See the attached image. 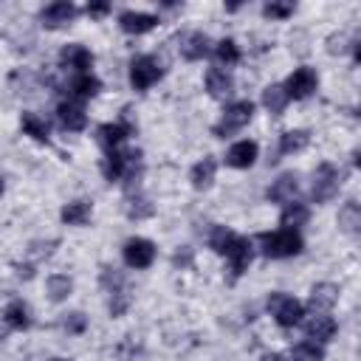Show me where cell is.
<instances>
[{"instance_id": "obj_1", "label": "cell", "mask_w": 361, "mask_h": 361, "mask_svg": "<svg viewBox=\"0 0 361 361\" xmlns=\"http://www.w3.org/2000/svg\"><path fill=\"white\" fill-rule=\"evenodd\" d=\"M209 246L217 251V254H226L232 262V274L240 277L243 271L249 268L251 262V243L246 237H237L232 235L226 226H217V229H212V237H209Z\"/></svg>"}, {"instance_id": "obj_2", "label": "cell", "mask_w": 361, "mask_h": 361, "mask_svg": "<svg viewBox=\"0 0 361 361\" xmlns=\"http://www.w3.org/2000/svg\"><path fill=\"white\" fill-rule=\"evenodd\" d=\"M262 254L265 257H274V260H283V257H294L302 251V237L294 232V229H280L274 235H262Z\"/></svg>"}, {"instance_id": "obj_3", "label": "cell", "mask_w": 361, "mask_h": 361, "mask_svg": "<svg viewBox=\"0 0 361 361\" xmlns=\"http://www.w3.org/2000/svg\"><path fill=\"white\" fill-rule=\"evenodd\" d=\"M254 116V105L251 102H232L229 108L223 110V119L215 124V135H220V139H226V135H232L237 130H243Z\"/></svg>"}, {"instance_id": "obj_4", "label": "cell", "mask_w": 361, "mask_h": 361, "mask_svg": "<svg viewBox=\"0 0 361 361\" xmlns=\"http://www.w3.org/2000/svg\"><path fill=\"white\" fill-rule=\"evenodd\" d=\"M268 310H271V316L277 319L280 328H294V325L302 322V316H305V308H302L296 299H291L288 294H271Z\"/></svg>"}, {"instance_id": "obj_5", "label": "cell", "mask_w": 361, "mask_h": 361, "mask_svg": "<svg viewBox=\"0 0 361 361\" xmlns=\"http://www.w3.org/2000/svg\"><path fill=\"white\" fill-rule=\"evenodd\" d=\"M339 187H342V172L333 164H319V169L313 172V201L328 203L330 198H336Z\"/></svg>"}, {"instance_id": "obj_6", "label": "cell", "mask_w": 361, "mask_h": 361, "mask_svg": "<svg viewBox=\"0 0 361 361\" xmlns=\"http://www.w3.org/2000/svg\"><path fill=\"white\" fill-rule=\"evenodd\" d=\"M161 74H164V68H161L158 60H153V57H135V60L130 62V82H133L135 90L153 87V85L161 79Z\"/></svg>"}, {"instance_id": "obj_7", "label": "cell", "mask_w": 361, "mask_h": 361, "mask_svg": "<svg viewBox=\"0 0 361 361\" xmlns=\"http://www.w3.org/2000/svg\"><path fill=\"white\" fill-rule=\"evenodd\" d=\"M135 164H139V153L135 150H130V153H121V150H110L108 153V158H105V164H102V172H105V178L108 180H119V178H135Z\"/></svg>"}, {"instance_id": "obj_8", "label": "cell", "mask_w": 361, "mask_h": 361, "mask_svg": "<svg viewBox=\"0 0 361 361\" xmlns=\"http://www.w3.org/2000/svg\"><path fill=\"white\" fill-rule=\"evenodd\" d=\"M316 85H319V79H316L313 68H296L285 82V94L288 99H308L316 90Z\"/></svg>"}, {"instance_id": "obj_9", "label": "cell", "mask_w": 361, "mask_h": 361, "mask_svg": "<svg viewBox=\"0 0 361 361\" xmlns=\"http://www.w3.org/2000/svg\"><path fill=\"white\" fill-rule=\"evenodd\" d=\"M153 260H156V246L150 240H144V237L127 240V246H124V262L130 268H150Z\"/></svg>"}, {"instance_id": "obj_10", "label": "cell", "mask_w": 361, "mask_h": 361, "mask_svg": "<svg viewBox=\"0 0 361 361\" xmlns=\"http://www.w3.org/2000/svg\"><path fill=\"white\" fill-rule=\"evenodd\" d=\"M296 190H299V178H296V172H285V175H280V178L274 180V184H271V190H268V201L291 203L294 195H296Z\"/></svg>"}, {"instance_id": "obj_11", "label": "cell", "mask_w": 361, "mask_h": 361, "mask_svg": "<svg viewBox=\"0 0 361 361\" xmlns=\"http://www.w3.org/2000/svg\"><path fill=\"white\" fill-rule=\"evenodd\" d=\"M60 62L65 68H76L79 74H87V68L94 65V54H90L85 45H65L60 54Z\"/></svg>"}, {"instance_id": "obj_12", "label": "cell", "mask_w": 361, "mask_h": 361, "mask_svg": "<svg viewBox=\"0 0 361 361\" xmlns=\"http://www.w3.org/2000/svg\"><path fill=\"white\" fill-rule=\"evenodd\" d=\"M74 17H76V6L65 3V0H60V3H51V6L42 9V26H49V28H60V26H65Z\"/></svg>"}, {"instance_id": "obj_13", "label": "cell", "mask_w": 361, "mask_h": 361, "mask_svg": "<svg viewBox=\"0 0 361 361\" xmlns=\"http://www.w3.org/2000/svg\"><path fill=\"white\" fill-rule=\"evenodd\" d=\"M257 161V144L254 142H237L229 153H226V164L237 167V169H249Z\"/></svg>"}, {"instance_id": "obj_14", "label": "cell", "mask_w": 361, "mask_h": 361, "mask_svg": "<svg viewBox=\"0 0 361 361\" xmlns=\"http://www.w3.org/2000/svg\"><path fill=\"white\" fill-rule=\"evenodd\" d=\"M156 23H158V17L144 15V12H124V15L119 17V26H121L127 34H144V31L156 28Z\"/></svg>"}, {"instance_id": "obj_15", "label": "cell", "mask_w": 361, "mask_h": 361, "mask_svg": "<svg viewBox=\"0 0 361 361\" xmlns=\"http://www.w3.org/2000/svg\"><path fill=\"white\" fill-rule=\"evenodd\" d=\"M209 37L206 34H201V31H192V34H187L184 40H180V54H184L187 60H203L206 54H209Z\"/></svg>"}, {"instance_id": "obj_16", "label": "cell", "mask_w": 361, "mask_h": 361, "mask_svg": "<svg viewBox=\"0 0 361 361\" xmlns=\"http://www.w3.org/2000/svg\"><path fill=\"white\" fill-rule=\"evenodd\" d=\"M133 133V124L130 121H116V124H102L99 127V142L108 147V150H116L127 135Z\"/></svg>"}, {"instance_id": "obj_17", "label": "cell", "mask_w": 361, "mask_h": 361, "mask_svg": "<svg viewBox=\"0 0 361 361\" xmlns=\"http://www.w3.org/2000/svg\"><path fill=\"white\" fill-rule=\"evenodd\" d=\"M232 87H235V82H232V76L226 74L223 68H209V74H206V90H209L215 99L229 96Z\"/></svg>"}, {"instance_id": "obj_18", "label": "cell", "mask_w": 361, "mask_h": 361, "mask_svg": "<svg viewBox=\"0 0 361 361\" xmlns=\"http://www.w3.org/2000/svg\"><path fill=\"white\" fill-rule=\"evenodd\" d=\"M57 119H60V124L65 127V130H85V124H87V116H85V110L79 108V105H74V102H62L60 108H57Z\"/></svg>"}, {"instance_id": "obj_19", "label": "cell", "mask_w": 361, "mask_h": 361, "mask_svg": "<svg viewBox=\"0 0 361 361\" xmlns=\"http://www.w3.org/2000/svg\"><path fill=\"white\" fill-rule=\"evenodd\" d=\"M305 330H308V336H310V339L330 342V339H333V333H336V322L330 319V316L319 313V316H310L308 325H305Z\"/></svg>"}, {"instance_id": "obj_20", "label": "cell", "mask_w": 361, "mask_h": 361, "mask_svg": "<svg viewBox=\"0 0 361 361\" xmlns=\"http://www.w3.org/2000/svg\"><path fill=\"white\" fill-rule=\"evenodd\" d=\"M99 87H102V82L87 71V74H79V76L71 82V94H74L76 99H90V96L99 94Z\"/></svg>"}, {"instance_id": "obj_21", "label": "cell", "mask_w": 361, "mask_h": 361, "mask_svg": "<svg viewBox=\"0 0 361 361\" xmlns=\"http://www.w3.org/2000/svg\"><path fill=\"white\" fill-rule=\"evenodd\" d=\"M336 299H339V288L330 285V283H322V285H316V288L310 291V305H313L316 310H328V308H333Z\"/></svg>"}, {"instance_id": "obj_22", "label": "cell", "mask_w": 361, "mask_h": 361, "mask_svg": "<svg viewBox=\"0 0 361 361\" xmlns=\"http://www.w3.org/2000/svg\"><path fill=\"white\" fill-rule=\"evenodd\" d=\"M215 169H217V164L212 158H203L201 164L192 167V184H195V190H206L212 184V180H215Z\"/></svg>"}, {"instance_id": "obj_23", "label": "cell", "mask_w": 361, "mask_h": 361, "mask_svg": "<svg viewBox=\"0 0 361 361\" xmlns=\"http://www.w3.org/2000/svg\"><path fill=\"white\" fill-rule=\"evenodd\" d=\"M262 105L271 110V113H283L285 105H288V94H285V87L280 85H271L265 87V94H262Z\"/></svg>"}, {"instance_id": "obj_24", "label": "cell", "mask_w": 361, "mask_h": 361, "mask_svg": "<svg viewBox=\"0 0 361 361\" xmlns=\"http://www.w3.org/2000/svg\"><path fill=\"white\" fill-rule=\"evenodd\" d=\"M87 217H90V203L87 201H74V203H68L62 209V220L68 226H82V223H87Z\"/></svg>"}, {"instance_id": "obj_25", "label": "cell", "mask_w": 361, "mask_h": 361, "mask_svg": "<svg viewBox=\"0 0 361 361\" xmlns=\"http://www.w3.org/2000/svg\"><path fill=\"white\" fill-rule=\"evenodd\" d=\"M308 147V133L305 130H291L280 139V153L283 156H291V153H299Z\"/></svg>"}, {"instance_id": "obj_26", "label": "cell", "mask_w": 361, "mask_h": 361, "mask_svg": "<svg viewBox=\"0 0 361 361\" xmlns=\"http://www.w3.org/2000/svg\"><path fill=\"white\" fill-rule=\"evenodd\" d=\"M23 133L37 139V142H49V124L34 113H23Z\"/></svg>"}, {"instance_id": "obj_27", "label": "cell", "mask_w": 361, "mask_h": 361, "mask_svg": "<svg viewBox=\"0 0 361 361\" xmlns=\"http://www.w3.org/2000/svg\"><path fill=\"white\" fill-rule=\"evenodd\" d=\"M339 226L344 232H358V226H361V209H358V203H344L342 206V212H339Z\"/></svg>"}, {"instance_id": "obj_28", "label": "cell", "mask_w": 361, "mask_h": 361, "mask_svg": "<svg viewBox=\"0 0 361 361\" xmlns=\"http://www.w3.org/2000/svg\"><path fill=\"white\" fill-rule=\"evenodd\" d=\"M291 358H294V361H322V358H325V350L316 344V342H299V344L291 350Z\"/></svg>"}, {"instance_id": "obj_29", "label": "cell", "mask_w": 361, "mask_h": 361, "mask_svg": "<svg viewBox=\"0 0 361 361\" xmlns=\"http://www.w3.org/2000/svg\"><path fill=\"white\" fill-rule=\"evenodd\" d=\"M28 310H26V305L23 302H12L9 308H6V325L9 328H15V330H23V328H28Z\"/></svg>"}, {"instance_id": "obj_30", "label": "cell", "mask_w": 361, "mask_h": 361, "mask_svg": "<svg viewBox=\"0 0 361 361\" xmlns=\"http://www.w3.org/2000/svg\"><path fill=\"white\" fill-rule=\"evenodd\" d=\"M305 220H308V206L305 203H299V201L285 203V209H283V223L285 226H302Z\"/></svg>"}, {"instance_id": "obj_31", "label": "cell", "mask_w": 361, "mask_h": 361, "mask_svg": "<svg viewBox=\"0 0 361 361\" xmlns=\"http://www.w3.org/2000/svg\"><path fill=\"white\" fill-rule=\"evenodd\" d=\"M215 54H217V60L226 62V65H235V62L240 60V51H237V42H235V40H220L217 49H215Z\"/></svg>"}, {"instance_id": "obj_32", "label": "cell", "mask_w": 361, "mask_h": 361, "mask_svg": "<svg viewBox=\"0 0 361 361\" xmlns=\"http://www.w3.org/2000/svg\"><path fill=\"white\" fill-rule=\"evenodd\" d=\"M49 294H51V299H54V302L65 299V296L71 294V280H68V277H62V274L49 277Z\"/></svg>"}, {"instance_id": "obj_33", "label": "cell", "mask_w": 361, "mask_h": 361, "mask_svg": "<svg viewBox=\"0 0 361 361\" xmlns=\"http://www.w3.org/2000/svg\"><path fill=\"white\" fill-rule=\"evenodd\" d=\"M262 15L265 17H274V20H285V17L294 15V6H288V3H268L262 9Z\"/></svg>"}, {"instance_id": "obj_34", "label": "cell", "mask_w": 361, "mask_h": 361, "mask_svg": "<svg viewBox=\"0 0 361 361\" xmlns=\"http://www.w3.org/2000/svg\"><path fill=\"white\" fill-rule=\"evenodd\" d=\"M133 203H135V206H130V209H127V215H130V217H147V215H153V206H150L144 198H135Z\"/></svg>"}, {"instance_id": "obj_35", "label": "cell", "mask_w": 361, "mask_h": 361, "mask_svg": "<svg viewBox=\"0 0 361 361\" xmlns=\"http://www.w3.org/2000/svg\"><path fill=\"white\" fill-rule=\"evenodd\" d=\"M65 330L68 333H82L85 330V316L82 313H71L68 322H65Z\"/></svg>"}, {"instance_id": "obj_36", "label": "cell", "mask_w": 361, "mask_h": 361, "mask_svg": "<svg viewBox=\"0 0 361 361\" xmlns=\"http://www.w3.org/2000/svg\"><path fill=\"white\" fill-rule=\"evenodd\" d=\"M108 12H110L108 3H90V6H87V15H90V17H102V15H108Z\"/></svg>"}, {"instance_id": "obj_37", "label": "cell", "mask_w": 361, "mask_h": 361, "mask_svg": "<svg viewBox=\"0 0 361 361\" xmlns=\"http://www.w3.org/2000/svg\"><path fill=\"white\" fill-rule=\"evenodd\" d=\"M190 262H192L190 249H187V251H180V254H175V265H190Z\"/></svg>"}, {"instance_id": "obj_38", "label": "cell", "mask_w": 361, "mask_h": 361, "mask_svg": "<svg viewBox=\"0 0 361 361\" xmlns=\"http://www.w3.org/2000/svg\"><path fill=\"white\" fill-rule=\"evenodd\" d=\"M262 361H285V358H283V355H265Z\"/></svg>"}]
</instances>
